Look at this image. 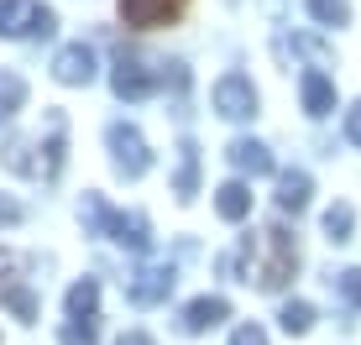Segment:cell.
Wrapping results in <instances>:
<instances>
[{
	"label": "cell",
	"instance_id": "cell-3",
	"mask_svg": "<svg viewBox=\"0 0 361 345\" xmlns=\"http://www.w3.org/2000/svg\"><path fill=\"white\" fill-rule=\"evenodd\" d=\"M58 16L42 0H0V37H53Z\"/></svg>",
	"mask_w": 361,
	"mask_h": 345
},
{
	"label": "cell",
	"instance_id": "cell-5",
	"mask_svg": "<svg viewBox=\"0 0 361 345\" xmlns=\"http://www.w3.org/2000/svg\"><path fill=\"white\" fill-rule=\"evenodd\" d=\"M215 110H220L226 120L257 115V89H252V79H246V73H226V79L215 84Z\"/></svg>",
	"mask_w": 361,
	"mask_h": 345
},
{
	"label": "cell",
	"instance_id": "cell-25",
	"mask_svg": "<svg viewBox=\"0 0 361 345\" xmlns=\"http://www.w3.org/2000/svg\"><path fill=\"white\" fill-rule=\"evenodd\" d=\"M345 137H351V142L361 146V100H356L351 110H345Z\"/></svg>",
	"mask_w": 361,
	"mask_h": 345
},
{
	"label": "cell",
	"instance_id": "cell-13",
	"mask_svg": "<svg viewBox=\"0 0 361 345\" xmlns=\"http://www.w3.org/2000/svg\"><path fill=\"white\" fill-rule=\"evenodd\" d=\"M215 209H220V220H231V225H235V220H246V215H252V189H246V183H220V189H215Z\"/></svg>",
	"mask_w": 361,
	"mask_h": 345
},
{
	"label": "cell",
	"instance_id": "cell-15",
	"mask_svg": "<svg viewBox=\"0 0 361 345\" xmlns=\"http://www.w3.org/2000/svg\"><path fill=\"white\" fill-rule=\"evenodd\" d=\"M173 189H178V199H194V189H199V146L194 142L178 146V178H173Z\"/></svg>",
	"mask_w": 361,
	"mask_h": 345
},
{
	"label": "cell",
	"instance_id": "cell-1",
	"mask_svg": "<svg viewBox=\"0 0 361 345\" xmlns=\"http://www.w3.org/2000/svg\"><path fill=\"white\" fill-rule=\"evenodd\" d=\"M241 251H246V282H257L262 293H278L298 267V246L283 225H267L257 236H246Z\"/></svg>",
	"mask_w": 361,
	"mask_h": 345
},
{
	"label": "cell",
	"instance_id": "cell-14",
	"mask_svg": "<svg viewBox=\"0 0 361 345\" xmlns=\"http://www.w3.org/2000/svg\"><path fill=\"white\" fill-rule=\"evenodd\" d=\"M231 163L241 172H252V178H267V172H272V152L262 142H246L241 137V142H231Z\"/></svg>",
	"mask_w": 361,
	"mask_h": 345
},
{
	"label": "cell",
	"instance_id": "cell-11",
	"mask_svg": "<svg viewBox=\"0 0 361 345\" xmlns=\"http://www.w3.org/2000/svg\"><path fill=\"white\" fill-rule=\"evenodd\" d=\"M298 89H304V110H309V115H330V110H335V84L319 68H309L304 79H298Z\"/></svg>",
	"mask_w": 361,
	"mask_h": 345
},
{
	"label": "cell",
	"instance_id": "cell-21",
	"mask_svg": "<svg viewBox=\"0 0 361 345\" xmlns=\"http://www.w3.org/2000/svg\"><path fill=\"white\" fill-rule=\"evenodd\" d=\"M0 299H6V309H11V314H16V319H21V325H32V319H37V299H32V293H27V288H16V282H11V288H6V293H0Z\"/></svg>",
	"mask_w": 361,
	"mask_h": 345
},
{
	"label": "cell",
	"instance_id": "cell-17",
	"mask_svg": "<svg viewBox=\"0 0 361 345\" xmlns=\"http://www.w3.org/2000/svg\"><path fill=\"white\" fill-rule=\"evenodd\" d=\"M27 105V79L21 73H0V120H11Z\"/></svg>",
	"mask_w": 361,
	"mask_h": 345
},
{
	"label": "cell",
	"instance_id": "cell-10",
	"mask_svg": "<svg viewBox=\"0 0 361 345\" xmlns=\"http://www.w3.org/2000/svg\"><path fill=\"white\" fill-rule=\"evenodd\" d=\"M226 319H231V303L226 299H194L189 309H183V330H189V335H204V330L226 325Z\"/></svg>",
	"mask_w": 361,
	"mask_h": 345
},
{
	"label": "cell",
	"instance_id": "cell-2",
	"mask_svg": "<svg viewBox=\"0 0 361 345\" xmlns=\"http://www.w3.org/2000/svg\"><path fill=\"white\" fill-rule=\"evenodd\" d=\"M84 220H90V230H105V236L121 241L126 251H147V246H152V225H147V215H121V209H105L99 194L84 199Z\"/></svg>",
	"mask_w": 361,
	"mask_h": 345
},
{
	"label": "cell",
	"instance_id": "cell-6",
	"mask_svg": "<svg viewBox=\"0 0 361 345\" xmlns=\"http://www.w3.org/2000/svg\"><path fill=\"white\" fill-rule=\"evenodd\" d=\"M178 11H183V0H121V21H126V27H136V32L168 27Z\"/></svg>",
	"mask_w": 361,
	"mask_h": 345
},
{
	"label": "cell",
	"instance_id": "cell-23",
	"mask_svg": "<svg viewBox=\"0 0 361 345\" xmlns=\"http://www.w3.org/2000/svg\"><path fill=\"white\" fill-rule=\"evenodd\" d=\"M335 282H341V293H345V299H351L356 309H361V267H345V272L335 277Z\"/></svg>",
	"mask_w": 361,
	"mask_h": 345
},
{
	"label": "cell",
	"instance_id": "cell-4",
	"mask_svg": "<svg viewBox=\"0 0 361 345\" xmlns=\"http://www.w3.org/2000/svg\"><path fill=\"white\" fill-rule=\"evenodd\" d=\"M105 142H110V157H116V168L126 172V178H142V172L152 168V152H147L142 131L126 126V120H116V126L105 131Z\"/></svg>",
	"mask_w": 361,
	"mask_h": 345
},
{
	"label": "cell",
	"instance_id": "cell-16",
	"mask_svg": "<svg viewBox=\"0 0 361 345\" xmlns=\"http://www.w3.org/2000/svg\"><path fill=\"white\" fill-rule=\"evenodd\" d=\"M94 309H99V282L94 277L73 282L68 288V319H94Z\"/></svg>",
	"mask_w": 361,
	"mask_h": 345
},
{
	"label": "cell",
	"instance_id": "cell-27",
	"mask_svg": "<svg viewBox=\"0 0 361 345\" xmlns=\"http://www.w3.org/2000/svg\"><path fill=\"white\" fill-rule=\"evenodd\" d=\"M116 345H157V340H152V335H142V330H131V335H121Z\"/></svg>",
	"mask_w": 361,
	"mask_h": 345
},
{
	"label": "cell",
	"instance_id": "cell-20",
	"mask_svg": "<svg viewBox=\"0 0 361 345\" xmlns=\"http://www.w3.org/2000/svg\"><path fill=\"white\" fill-rule=\"evenodd\" d=\"M351 225H356V209L351 204H335L330 215H325V236L341 246V241H351Z\"/></svg>",
	"mask_w": 361,
	"mask_h": 345
},
{
	"label": "cell",
	"instance_id": "cell-9",
	"mask_svg": "<svg viewBox=\"0 0 361 345\" xmlns=\"http://www.w3.org/2000/svg\"><path fill=\"white\" fill-rule=\"evenodd\" d=\"M53 73H58V84H90L94 79V53L84 42H68V47H58V58H53Z\"/></svg>",
	"mask_w": 361,
	"mask_h": 345
},
{
	"label": "cell",
	"instance_id": "cell-8",
	"mask_svg": "<svg viewBox=\"0 0 361 345\" xmlns=\"http://www.w3.org/2000/svg\"><path fill=\"white\" fill-rule=\"evenodd\" d=\"M110 89H116L121 100H147V94L157 89V73H147L136 58H121L116 73H110Z\"/></svg>",
	"mask_w": 361,
	"mask_h": 345
},
{
	"label": "cell",
	"instance_id": "cell-7",
	"mask_svg": "<svg viewBox=\"0 0 361 345\" xmlns=\"http://www.w3.org/2000/svg\"><path fill=\"white\" fill-rule=\"evenodd\" d=\"M173 282H178V277H173V267L168 262H157V267H142V272H136L131 277V303H136V309H152V303H163L168 299V293H173Z\"/></svg>",
	"mask_w": 361,
	"mask_h": 345
},
{
	"label": "cell",
	"instance_id": "cell-24",
	"mask_svg": "<svg viewBox=\"0 0 361 345\" xmlns=\"http://www.w3.org/2000/svg\"><path fill=\"white\" fill-rule=\"evenodd\" d=\"M231 345H267V330H262V325H235Z\"/></svg>",
	"mask_w": 361,
	"mask_h": 345
},
{
	"label": "cell",
	"instance_id": "cell-26",
	"mask_svg": "<svg viewBox=\"0 0 361 345\" xmlns=\"http://www.w3.org/2000/svg\"><path fill=\"white\" fill-rule=\"evenodd\" d=\"M11 272H16V256H11V251H0V293L11 288Z\"/></svg>",
	"mask_w": 361,
	"mask_h": 345
},
{
	"label": "cell",
	"instance_id": "cell-18",
	"mask_svg": "<svg viewBox=\"0 0 361 345\" xmlns=\"http://www.w3.org/2000/svg\"><path fill=\"white\" fill-rule=\"evenodd\" d=\"M278 325L288 330V335H309L314 330V303H304V299H293V303H283V314H278Z\"/></svg>",
	"mask_w": 361,
	"mask_h": 345
},
{
	"label": "cell",
	"instance_id": "cell-22",
	"mask_svg": "<svg viewBox=\"0 0 361 345\" xmlns=\"http://www.w3.org/2000/svg\"><path fill=\"white\" fill-rule=\"evenodd\" d=\"M63 345H94V319H73L63 330Z\"/></svg>",
	"mask_w": 361,
	"mask_h": 345
},
{
	"label": "cell",
	"instance_id": "cell-12",
	"mask_svg": "<svg viewBox=\"0 0 361 345\" xmlns=\"http://www.w3.org/2000/svg\"><path fill=\"white\" fill-rule=\"evenodd\" d=\"M309 194H314V183H309V172H278V209L283 215H298V209L309 204Z\"/></svg>",
	"mask_w": 361,
	"mask_h": 345
},
{
	"label": "cell",
	"instance_id": "cell-19",
	"mask_svg": "<svg viewBox=\"0 0 361 345\" xmlns=\"http://www.w3.org/2000/svg\"><path fill=\"white\" fill-rule=\"evenodd\" d=\"M309 6V16L319 21V27H345V21H351V6H345V0H304Z\"/></svg>",
	"mask_w": 361,
	"mask_h": 345
}]
</instances>
